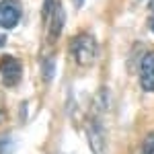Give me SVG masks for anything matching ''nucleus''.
<instances>
[{
    "instance_id": "f03ea898",
    "label": "nucleus",
    "mask_w": 154,
    "mask_h": 154,
    "mask_svg": "<svg viewBox=\"0 0 154 154\" xmlns=\"http://www.w3.org/2000/svg\"><path fill=\"white\" fill-rule=\"evenodd\" d=\"M86 140L93 154H109V144H107V131L103 128V121L99 117H93L86 123Z\"/></svg>"
},
{
    "instance_id": "1a4fd4ad",
    "label": "nucleus",
    "mask_w": 154,
    "mask_h": 154,
    "mask_svg": "<svg viewBox=\"0 0 154 154\" xmlns=\"http://www.w3.org/2000/svg\"><path fill=\"white\" fill-rule=\"evenodd\" d=\"M148 29L154 33V0H150L148 4Z\"/></svg>"
},
{
    "instance_id": "6e6552de",
    "label": "nucleus",
    "mask_w": 154,
    "mask_h": 154,
    "mask_svg": "<svg viewBox=\"0 0 154 154\" xmlns=\"http://www.w3.org/2000/svg\"><path fill=\"white\" fill-rule=\"evenodd\" d=\"M140 154H154V131H152V134H148V136L144 138Z\"/></svg>"
},
{
    "instance_id": "9d476101",
    "label": "nucleus",
    "mask_w": 154,
    "mask_h": 154,
    "mask_svg": "<svg viewBox=\"0 0 154 154\" xmlns=\"http://www.w3.org/2000/svg\"><path fill=\"white\" fill-rule=\"evenodd\" d=\"M4 43H6V37H4V35H2V33H0V48H2Z\"/></svg>"
},
{
    "instance_id": "f257e3e1",
    "label": "nucleus",
    "mask_w": 154,
    "mask_h": 154,
    "mask_svg": "<svg viewBox=\"0 0 154 154\" xmlns=\"http://www.w3.org/2000/svg\"><path fill=\"white\" fill-rule=\"evenodd\" d=\"M97 51H99V45L91 33H78L70 41V54L78 66H91L97 60Z\"/></svg>"
},
{
    "instance_id": "39448f33",
    "label": "nucleus",
    "mask_w": 154,
    "mask_h": 154,
    "mask_svg": "<svg viewBox=\"0 0 154 154\" xmlns=\"http://www.w3.org/2000/svg\"><path fill=\"white\" fill-rule=\"evenodd\" d=\"M140 84L146 93H154V51H148L140 62Z\"/></svg>"
},
{
    "instance_id": "20e7f679",
    "label": "nucleus",
    "mask_w": 154,
    "mask_h": 154,
    "mask_svg": "<svg viewBox=\"0 0 154 154\" xmlns=\"http://www.w3.org/2000/svg\"><path fill=\"white\" fill-rule=\"evenodd\" d=\"M23 8L17 0H2L0 2V29H14L21 23Z\"/></svg>"
},
{
    "instance_id": "7ed1b4c3",
    "label": "nucleus",
    "mask_w": 154,
    "mask_h": 154,
    "mask_svg": "<svg viewBox=\"0 0 154 154\" xmlns=\"http://www.w3.org/2000/svg\"><path fill=\"white\" fill-rule=\"evenodd\" d=\"M0 78H2V84L4 86H17V84L21 82V78H23V66H21V62L17 58H12V56H4V58H0Z\"/></svg>"
},
{
    "instance_id": "f8f14e48",
    "label": "nucleus",
    "mask_w": 154,
    "mask_h": 154,
    "mask_svg": "<svg viewBox=\"0 0 154 154\" xmlns=\"http://www.w3.org/2000/svg\"><path fill=\"white\" fill-rule=\"evenodd\" d=\"M2 119H4V113H0V121H2Z\"/></svg>"
},
{
    "instance_id": "9b49d317",
    "label": "nucleus",
    "mask_w": 154,
    "mask_h": 154,
    "mask_svg": "<svg viewBox=\"0 0 154 154\" xmlns=\"http://www.w3.org/2000/svg\"><path fill=\"white\" fill-rule=\"evenodd\" d=\"M84 0H76V6H80V4H82Z\"/></svg>"
},
{
    "instance_id": "0eeeda50",
    "label": "nucleus",
    "mask_w": 154,
    "mask_h": 154,
    "mask_svg": "<svg viewBox=\"0 0 154 154\" xmlns=\"http://www.w3.org/2000/svg\"><path fill=\"white\" fill-rule=\"evenodd\" d=\"M14 150V142L11 136H2L0 138V154H11Z\"/></svg>"
},
{
    "instance_id": "423d86ee",
    "label": "nucleus",
    "mask_w": 154,
    "mask_h": 154,
    "mask_svg": "<svg viewBox=\"0 0 154 154\" xmlns=\"http://www.w3.org/2000/svg\"><path fill=\"white\" fill-rule=\"evenodd\" d=\"M45 21H49V25H48L49 39H51V41L58 39V35L62 33V29H64V23H66V12H64V8H62V4L56 2L54 11L49 12V17L45 19Z\"/></svg>"
}]
</instances>
